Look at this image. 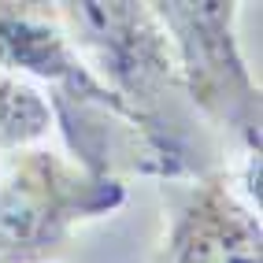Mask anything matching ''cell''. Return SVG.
<instances>
[{"mask_svg": "<svg viewBox=\"0 0 263 263\" xmlns=\"http://www.w3.org/2000/svg\"><path fill=\"white\" fill-rule=\"evenodd\" d=\"M63 33L89 71L141 126L163 178L197 182L222 174V141L197 115L152 4L134 0H71L52 4Z\"/></svg>", "mask_w": 263, "mask_h": 263, "instance_id": "1", "label": "cell"}, {"mask_svg": "<svg viewBox=\"0 0 263 263\" xmlns=\"http://www.w3.org/2000/svg\"><path fill=\"white\" fill-rule=\"evenodd\" d=\"M126 185L41 145L0 148V263H45L82 222L115 212Z\"/></svg>", "mask_w": 263, "mask_h": 263, "instance_id": "2", "label": "cell"}, {"mask_svg": "<svg viewBox=\"0 0 263 263\" xmlns=\"http://www.w3.org/2000/svg\"><path fill=\"white\" fill-rule=\"evenodd\" d=\"M174 48L185 93L197 115L219 141L241 148L245 160H259L263 100L237 45V4L222 0H160L152 4Z\"/></svg>", "mask_w": 263, "mask_h": 263, "instance_id": "3", "label": "cell"}, {"mask_svg": "<svg viewBox=\"0 0 263 263\" xmlns=\"http://www.w3.org/2000/svg\"><path fill=\"white\" fill-rule=\"evenodd\" d=\"M152 263H263V230L249 200L222 174L197 178L171 212Z\"/></svg>", "mask_w": 263, "mask_h": 263, "instance_id": "4", "label": "cell"}, {"mask_svg": "<svg viewBox=\"0 0 263 263\" xmlns=\"http://www.w3.org/2000/svg\"><path fill=\"white\" fill-rule=\"evenodd\" d=\"M52 130L48 100L33 82L0 71V148L37 145Z\"/></svg>", "mask_w": 263, "mask_h": 263, "instance_id": "5", "label": "cell"}]
</instances>
